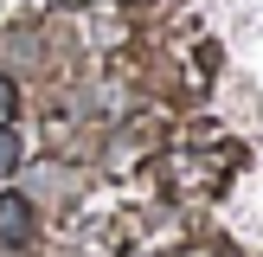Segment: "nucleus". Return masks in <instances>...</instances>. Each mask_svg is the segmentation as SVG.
<instances>
[{"label": "nucleus", "instance_id": "nucleus-2", "mask_svg": "<svg viewBox=\"0 0 263 257\" xmlns=\"http://www.w3.org/2000/svg\"><path fill=\"white\" fill-rule=\"evenodd\" d=\"M7 167H20V135L0 122V174H7Z\"/></svg>", "mask_w": 263, "mask_h": 257}, {"label": "nucleus", "instance_id": "nucleus-1", "mask_svg": "<svg viewBox=\"0 0 263 257\" xmlns=\"http://www.w3.org/2000/svg\"><path fill=\"white\" fill-rule=\"evenodd\" d=\"M26 231H32V212H26V199H13V193H7V199H0V238L20 244Z\"/></svg>", "mask_w": 263, "mask_h": 257}, {"label": "nucleus", "instance_id": "nucleus-3", "mask_svg": "<svg viewBox=\"0 0 263 257\" xmlns=\"http://www.w3.org/2000/svg\"><path fill=\"white\" fill-rule=\"evenodd\" d=\"M13 103H20V90H13L7 77H0V122H7V116H13Z\"/></svg>", "mask_w": 263, "mask_h": 257}]
</instances>
